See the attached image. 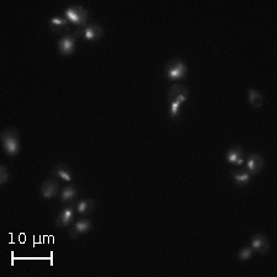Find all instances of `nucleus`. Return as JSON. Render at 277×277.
<instances>
[{
    "label": "nucleus",
    "mask_w": 277,
    "mask_h": 277,
    "mask_svg": "<svg viewBox=\"0 0 277 277\" xmlns=\"http://www.w3.org/2000/svg\"><path fill=\"white\" fill-rule=\"evenodd\" d=\"M95 207V201L93 199H84L76 204V211H78L79 215L86 216L94 210Z\"/></svg>",
    "instance_id": "18"
},
{
    "label": "nucleus",
    "mask_w": 277,
    "mask_h": 277,
    "mask_svg": "<svg viewBox=\"0 0 277 277\" xmlns=\"http://www.w3.org/2000/svg\"><path fill=\"white\" fill-rule=\"evenodd\" d=\"M8 181H9V171L4 165H2L0 166V183L5 185V183H8Z\"/></svg>",
    "instance_id": "20"
},
{
    "label": "nucleus",
    "mask_w": 277,
    "mask_h": 277,
    "mask_svg": "<svg viewBox=\"0 0 277 277\" xmlns=\"http://www.w3.org/2000/svg\"><path fill=\"white\" fill-rule=\"evenodd\" d=\"M264 165H265L264 158H262L260 154L254 153V154H250L248 157V159H246L245 170L251 175V176H254V175L259 174V172L264 169Z\"/></svg>",
    "instance_id": "9"
},
{
    "label": "nucleus",
    "mask_w": 277,
    "mask_h": 277,
    "mask_svg": "<svg viewBox=\"0 0 277 277\" xmlns=\"http://www.w3.org/2000/svg\"><path fill=\"white\" fill-rule=\"evenodd\" d=\"M248 100L249 104H250L254 109H260L262 106V104H264V97H262L261 93H260L259 90L253 89V87H250V89L248 90Z\"/></svg>",
    "instance_id": "17"
},
{
    "label": "nucleus",
    "mask_w": 277,
    "mask_h": 277,
    "mask_svg": "<svg viewBox=\"0 0 277 277\" xmlns=\"http://www.w3.org/2000/svg\"><path fill=\"white\" fill-rule=\"evenodd\" d=\"M73 34L75 35L76 38H85V40L90 41V42H94V41H98L99 38L103 37L104 29L99 24H90L84 27H80L76 31H74Z\"/></svg>",
    "instance_id": "5"
},
{
    "label": "nucleus",
    "mask_w": 277,
    "mask_h": 277,
    "mask_svg": "<svg viewBox=\"0 0 277 277\" xmlns=\"http://www.w3.org/2000/svg\"><path fill=\"white\" fill-rule=\"evenodd\" d=\"M0 138H2L4 152L9 157H14V155L19 154V152H20V138H19V132L15 128H4L2 131V134H0Z\"/></svg>",
    "instance_id": "2"
},
{
    "label": "nucleus",
    "mask_w": 277,
    "mask_h": 277,
    "mask_svg": "<svg viewBox=\"0 0 277 277\" xmlns=\"http://www.w3.org/2000/svg\"><path fill=\"white\" fill-rule=\"evenodd\" d=\"M74 216H75V208H74V206H67V207L59 213L58 217H57L56 226L58 227V228H67V227H69L74 221Z\"/></svg>",
    "instance_id": "10"
},
{
    "label": "nucleus",
    "mask_w": 277,
    "mask_h": 277,
    "mask_svg": "<svg viewBox=\"0 0 277 277\" xmlns=\"http://www.w3.org/2000/svg\"><path fill=\"white\" fill-rule=\"evenodd\" d=\"M76 46V36L74 34H69L63 36L58 41V51L63 56H70L74 53Z\"/></svg>",
    "instance_id": "7"
},
{
    "label": "nucleus",
    "mask_w": 277,
    "mask_h": 277,
    "mask_svg": "<svg viewBox=\"0 0 277 277\" xmlns=\"http://www.w3.org/2000/svg\"><path fill=\"white\" fill-rule=\"evenodd\" d=\"M51 172L52 176L58 177V179L67 181V182H72L73 181L72 170H70L69 166L65 165V164H57V165H54L53 168H52Z\"/></svg>",
    "instance_id": "14"
},
{
    "label": "nucleus",
    "mask_w": 277,
    "mask_h": 277,
    "mask_svg": "<svg viewBox=\"0 0 277 277\" xmlns=\"http://www.w3.org/2000/svg\"><path fill=\"white\" fill-rule=\"evenodd\" d=\"M233 181L238 186H246L251 181V175L246 170H233L232 172Z\"/></svg>",
    "instance_id": "16"
},
{
    "label": "nucleus",
    "mask_w": 277,
    "mask_h": 277,
    "mask_svg": "<svg viewBox=\"0 0 277 277\" xmlns=\"http://www.w3.org/2000/svg\"><path fill=\"white\" fill-rule=\"evenodd\" d=\"M250 246L254 250V253L266 254L270 250V241L264 234H255L251 238Z\"/></svg>",
    "instance_id": "11"
},
{
    "label": "nucleus",
    "mask_w": 277,
    "mask_h": 277,
    "mask_svg": "<svg viewBox=\"0 0 277 277\" xmlns=\"http://www.w3.org/2000/svg\"><path fill=\"white\" fill-rule=\"evenodd\" d=\"M49 27H51V30L54 34L65 36V35H69L70 23L67 19L62 18V16H54V18L49 20Z\"/></svg>",
    "instance_id": "8"
},
{
    "label": "nucleus",
    "mask_w": 277,
    "mask_h": 277,
    "mask_svg": "<svg viewBox=\"0 0 277 277\" xmlns=\"http://www.w3.org/2000/svg\"><path fill=\"white\" fill-rule=\"evenodd\" d=\"M164 74L168 80H182L188 75V67L181 58H172L166 63Z\"/></svg>",
    "instance_id": "3"
},
{
    "label": "nucleus",
    "mask_w": 277,
    "mask_h": 277,
    "mask_svg": "<svg viewBox=\"0 0 277 277\" xmlns=\"http://www.w3.org/2000/svg\"><path fill=\"white\" fill-rule=\"evenodd\" d=\"M166 98H168L170 117L172 120H176L180 116L181 106L186 103L189 98L188 87L183 86L182 84L172 85L169 89Z\"/></svg>",
    "instance_id": "1"
},
{
    "label": "nucleus",
    "mask_w": 277,
    "mask_h": 277,
    "mask_svg": "<svg viewBox=\"0 0 277 277\" xmlns=\"http://www.w3.org/2000/svg\"><path fill=\"white\" fill-rule=\"evenodd\" d=\"M64 15L65 19H67L69 23L78 25V26L80 27L86 26L90 18L89 10L85 9L81 5H72V7L67 8V9L64 10Z\"/></svg>",
    "instance_id": "4"
},
{
    "label": "nucleus",
    "mask_w": 277,
    "mask_h": 277,
    "mask_svg": "<svg viewBox=\"0 0 277 277\" xmlns=\"http://www.w3.org/2000/svg\"><path fill=\"white\" fill-rule=\"evenodd\" d=\"M253 256L254 250L251 249V246H244V248L240 249L239 253H238V259H239L240 261H249Z\"/></svg>",
    "instance_id": "19"
},
{
    "label": "nucleus",
    "mask_w": 277,
    "mask_h": 277,
    "mask_svg": "<svg viewBox=\"0 0 277 277\" xmlns=\"http://www.w3.org/2000/svg\"><path fill=\"white\" fill-rule=\"evenodd\" d=\"M59 191H60L59 182L54 176L48 177V179H46L42 183H41L40 193L43 197H45V199L47 200L54 199V197L58 196Z\"/></svg>",
    "instance_id": "6"
},
{
    "label": "nucleus",
    "mask_w": 277,
    "mask_h": 277,
    "mask_svg": "<svg viewBox=\"0 0 277 277\" xmlns=\"http://www.w3.org/2000/svg\"><path fill=\"white\" fill-rule=\"evenodd\" d=\"M227 163L232 164L235 166H241L245 163V153H244L243 148L239 145H235V147L230 148L226 155Z\"/></svg>",
    "instance_id": "12"
},
{
    "label": "nucleus",
    "mask_w": 277,
    "mask_h": 277,
    "mask_svg": "<svg viewBox=\"0 0 277 277\" xmlns=\"http://www.w3.org/2000/svg\"><path fill=\"white\" fill-rule=\"evenodd\" d=\"M93 228V222L91 219L89 218H83L80 221L76 222L74 224L73 228H70L69 230V238L70 239H76L78 237H80L81 234H85L89 230H91Z\"/></svg>",
    "instance_id": "13"
},
{
    "label": "nucleus",
    "mask_w": 277,
    "mask_h": 277,
    "mask_svg": "<svg viewBox=\"0 0 277 277\" xmlns=\"http://www.w3.org/2000/svg\"><path fill=\"white\" fill-rule=\"evenodd\" d=\"M78 195L79 190L76 186H65L62 190V193H60V202L62 204H73L76 200V197H78Z\"/></svg>",
    "instance_id": "15"
}]
</instances>
